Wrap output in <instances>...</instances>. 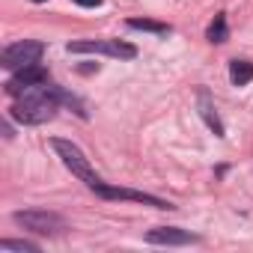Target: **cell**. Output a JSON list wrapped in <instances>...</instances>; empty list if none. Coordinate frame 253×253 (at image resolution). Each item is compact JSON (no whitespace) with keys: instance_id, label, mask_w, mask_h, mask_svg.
Listing matches in <instances>:
<instances>
[{"instance_id":"12","label":"cell","mask_w":253,"mask_h":253,"mask_svg":"<svg viewBox=\"0 0 253 253\" xmlns=\"http://www.w3.org/2000/svg\"><path fill=\"white\" fill-rule=\"evenodd\" d=\"M0 250H24V253H36L39 247L33 241H12V238H3L0 241Z\"/></svg>"},{"instance_id":"1","label":"cell","mask_w":253,"mask_h":253,"mask_svg":"<svg viewBox=\"0 0 253 253\" xmlns=\"http://www.w3.org/2000/svg\"><path fill=\"white\" fill-rule=\"evenodd\" d=\"M60 101L75 104V98H69L66 92H60L57 86L39 84V86H30L27 92H21V98L9 107V113H12L18 122H24V125H39V122L54 119Z\"/></svg>"},{"instance_id":"3","label":"cell","mask_w":253,"mask_h":253,"mask_svg":"<svg viewBox=\"0 0 253 253\" xmlns=\"http://www.w3.org/2000/svg\"><path fill=\"white\" fill-rule=\"evenodd\" d=\"M69 51L72 54H107L116 60H134L137 57L134 45H125L119 39H84V42H72Z\"/></svg>"},{"instance_id":"7","label":"cell","mask_w":253,"mask_h":253,"mask_svg":"<svg viewBox=\"0 0 253 253\" xmlns=\"http://www.w3.org/2000/svg\"><path fill=\"white\" fill-rule=\"evenodd\" d=\"M146 241L149 244H194L197 235L188 229H179V226H158V229L146 232Z\"/></svg>"},{"instance_id":"5","label":"cell","mask_w":253,"mask_h":253,"mask_svg":"<svg viewBox=\"0 0 253 253\" xmlns=\"http://www.w3.org/2000/svg\"><path fill=\"white\" fill-rule=\"evenodd\" d=\"M15 223H21L24 229H33V232H42V235H54L60 229H66V220L54 211H45V209H30V211H15Z\"/></svg>"},{"instance_id":"6","label":"cell","mask_w":253,"mask_h":253,"mask_svg":"<svg viewBox=\"0 0 253 253\" xmlns=\"http://www.w3.org/2000/svg\"><path fill=\"white\" fill-rule=\"evenodd\" d=\"M39 84H48V72H45L39 63H33V66L18 69V72L6 81V92H9V95H21V92H27L30 86H39Z\"/></svg>"},{"instance_id":"14","label":"cell","mask_w":253,"mask_h":253,"mask_svg":"<svg viewBox=\"0 0 253 253\" xmlns=\"http://www.w3.org/2000/svg\"><path fill=\"white\" fill-rule=\"evenodd\" d=\"M33 3H45V0H33Z\"/></svg>"},{"instance_id":"11","label":"cell","mask_w":253,"mask_h":253,"mask_svg":"<svg viewBox=\"0 0 253 253\" xmlns=\"http://www.w3.org/2000/svg\"><path fill=\"white\" fill-rule=\"evenodd\" d=\"M128 27H131V30L161 33V36H164V33H170V27H167V24H158V21H149V18H131V21H128Z\"/></svg>"},{"instance_id":"13","label":"cell","mask_w":253,"mask_h":253,"mask_svg":"<svg viewBox=\"0 0 253 253\" xmlns=\"http://www.w3.org/2000/svg\"><path fill=\"white\" fill-rule=\"evenodd\" d=\"M78 6H86V9H95V6H101V0H75Z\"/></svg>"},{"instance_id":"9","label":"cell","mask_w":253,"mask_h":253,"mask_svg":"<svg viewBox=\"0 0 253 253\" xmlns=\"http://www.w3.org/2000/svg\"><path fill=\"white\" fill-rule=\"evenodd\" d=\"M200 107H203V119L209 122V128L217 134V137H223V125H220V119H217V113H214V107L206 101V95H200Z\"/></svg>"},{"instance_id":"4","label":"cell","mask_w":253,"mask_h":253,"mask_svg":"<svg viewBox=\"0 0 253 253\" xmlns=\"http://www.w3.org/2000/svg\"><path fill=\"white\" fill-rule=\"evenodd\" d=\"M42 51H45V45H42V42H30V39L15 42V45H9L3 54H0V66H3V69H12V72H18V69H24V66L39 63Z\"/></svg>"},{"instance_id":"10","label":"cell","mask_w":253,"mask_h":253,"mask_svg":"<svg viewBox=\"0 0 253 253\" xmlns=\"http://www.w3.org/2000/svg\"><path fill=\"white\" fill-rule=\"evenodd\" d=\"M206 36H209V42H226V15H214V21L209 24V30H206Z\"/></svg>"},{"instance_id":"8","label":"cell","mask_w":253,"mask_h":253,"mask_svg":"<svg viewBox=\"0 0 253 253\" xmlns=\"http://www.w3.org/2000/svg\"><path fill=\"white\" fill-rule=\"evenodd\" d=\"M229 81H232L235 86L250 84V81H253V63H250V60H232V66H229Z\"/></svg>"},{"instance_id":"2","label":"cell","mask_w":253,"mask_h":253,"mask_svg":"<svg viewBox=\"0 0 253 253\" xmlns=\"http://www.w3.org/2000/svg\"><path fill=\"white\" fill-rule=\"evenodd\" d=\"M51 146L57 149V155L63 158V164H66V167H69V170H72V173H75V176H78V179H81V182H84V185L89 188V191H98V188L104 185V182H101V179H98V176L92 173L89 161L84 158V152H81V149H78L75 143H69V140H60V137H54V140H51Z\"/></svg>"}]
</instances>
